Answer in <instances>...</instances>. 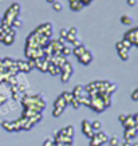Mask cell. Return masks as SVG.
Returning <instances> with one entry per match:
<instances>
[{
	"instance_id": "cell-1",
	"label": "cell",
	"mask_w": 138,
	"mask_h": 146,
	"mask_svg": "<svg viewBox=\"0 0 138 146\" xmlns=\"http://www.w3.org/2000/svg\"><path fill=\"white\" fill-rule=\"evenodd\" d=\"M19 12H20V5H19V3H13V4L5 11L4 18L1 19V27H4V28L11 27V23H12L13 19L19 16Z\"/></svg>"
},
{
	"instance_id": "cell-2",
	"label": "cell",
	"mask_w": 138,
	"mask_h": 146,
	"mask_svg": "<svg viewBox=\"0 0 138 146\" xmlns=\"http://www.w3.org/2000/svg\"><path fill=\"white\" fill-rule=\"evenodd\" d=\"M82 131H83V134H85L86 137H89V138H91L94 135V131L93 129H91V122L90 121H87V119H85V121H82Z\"/></svg>"
},
{
	"instance_id": "cell-3",
	"label": "cell",
	"mask_w": 138,
	"mask_h": 146,
	"mask_svg": "<svg viewBox=\"0 0 138 146\" xmlns=\"http://www.w3.org/2000/svg\"><path fill=\"white\" fill-rule=\"evenodd\" d=\"M78 60H79V63H82V64L87 66V64H90V63H91V60H93V54L87 50L83 55H80V56L78 58Z\"/></svg>"
},
{
	"instance_id": "cell-4",
	"label": "cell",
	"mask_w": 138,
	"mask_h": 146,
	"mask_svg": "<svg viewBox=\"0 0 138 146\" xmlns=\"http://www.w3.org/2000/svg\"><path fill=\"white\" fill-rule=\"evenodd\" d=\"M15 64L18 66L19 71H23V72H30L31 71V67L26 60H15Z\"/></svg>"
},
{
	"instance_id": "cell-5",
	"label": "cell",
	"mask_w": 138,
	"mask_h": 146,
	"mask_svg": "<svg viewBox=\"0 0 138 146\" xmlns=\"http://www.w3.org/2000/svg\"><path fill=\"white\" fill-rule=\"evenodd\" d=\"M137 130L135 129H125V133H123V137H125L126 141H131L133 138L137 137Z\"/></svg>"
},
{
	"instance_id": "cell-6",
	"label": "cell",
	"mask_w": 138,
	"mask_h": 146,
	"mask_svg": "<svg viewBox=\"0 0 138 146\" xmlns=\"http://www.w3.org/2000/svg\"><path fill=\"white\" fill-rule=\"evenodd\" d=\"M68 1H70V8L72 11H80L83 8V3L80 0H68Z\"/></svg>"
},
{
	"instance_id": "cell-7",
	"label": "cell",
	"mask_w": 138,
	"mask_h": 146,
	"mask_svg": "<svg viewBox=\"0 0 138 146\" xmlns=\"http://www.w3.org/2000/svg\"><path fill=\"white\" fill-rule=\"evenodd\" d=\"M123 123V127L125 129H134L135 127V122H134V119H133V115H127V118H126V121L125 122H122Z\"/></svg>"
},
{
	"instance_id": "cell-8",
	"label": "cell",
	"mask_w": 138,
	"mask_h": 146,
	"mask_svg": "<svg viewBox=\"0 0 138 146\" xmlns=\"http://www.w3.org/2000/svg\"><path fill=\"white\" fill-rule=\"evenodd\" d=\"M86 51H87V48H86V47H85V46H83V44H80L79 47H75V48L72 50V54H74L75 56H78V58H79L80 55H83V54H85Z\"/></svg>"
},
{
	"instance_id": "cell-9",
	"label": "cell",
	"mask_w": 138,
	"mask_h": 146,
	"mask_svg": "<svg viewBox=\"0 0 138 146\" xmlns=\"http://www.w3.org/2000/svg\"><path fill=\"white\" fill-rule=\"evenodd\" d=\"M67 105H68V103H67L62 97H58L56 98V101H55V103H54V106L55 107H60V109H66Z\"/></svg>"
},
{
	"instance_id": "cell-10",
	"label": "cell",
	"mask_w": 138,
	"mask_h": 146,
	"mask_svg": "<svg viewBox=\"0 0 138 146\" xmlns=\"http://www.w3.org/2000/svg\"><path fill=\"white\" fill-rule=\"evenodd\" d=\"M48 72L51 74V75H59L60 74V68H59L58 66H55V64H52V63H50L48 64Z\"/></svg>"
},
{
	"instance_id": "cell-11",
	"label": "cell",
	"mask_w": 138,
	"mask_h": 146,
	"mask_svg": "<svg viewBox=\"0 0 138 146\" xmlns=\"http://www.w3.org/2000/svg\"><path fill=\"white\" fill-rule=\"evenodd\" d=\"M82 90H83V87H82L80 84H78V86H75V87H74V90H72V91H71L72 97H74V98H78V99H79V98L82 97Z\"/></svg>"
},
{
	"instance_id": "cell-12",
	"label": "cell",
	"mask_w": 138,
	"mask_h": 146,
	"mask_svg": "<svg viewBox=\"0 0 138 146\" xmlns=\"http://www.w3.org/2000/svg\"><path fill=\"white\" fill-rule=\"evenodd\" d=\"M94 135L98 138V139L102 142V143H105V142L109 141V137H107V134L103 133V131H97V133H94Z\"/></svg>"
},
{
	"instance_id": "cell-13",
	"label": "cell",
	"mask_w": 138,
	"mask_h": 146,
	"mask_svg": "<svg viewBox=\"0 0 138 146\" xmlns=\"http://www.w3.org/2000/svg\"><path fill=\"white\" fill-rule=\"evenodd\" d=\"M1 126H3V129L7 130V131H15L13 122H11V121H3V122H1Z\"/></svg>"
},
{
	"instance_id": "cell-14",
	"label": "cell",
	"mask_w": 138,
	"mask_h": 146,
	"mask_svg": "<svg viewBox=\"0 0 138 146\" xmlns=\"http://www.w3.org/2000/svg\"><path fill=\"white\" fill-rule=\"evenodd\" d=\"M121 23L125 24V26H131L133 24V19L130 18L129 15H122L121 16Z\"/></svg>"
},
{
	"instance_id": "cell-15",
	"label": "cell",
	"mask_w": 138,
	"mask_h": 146,
	"mask_svg": "<svg viewBox=\"0 0 138 146\" xmlns=\"http://www.w3.org/2000/svg\"><path fill=\"white\" fill-rule=\"evenodd\" d=\"M60 97H62L67 103H71V101L74 99V97H72V94L70 93V91H63V93L60 94Z\"/></svg>"
},
{
	"instance_id": "cell-16",
	"label": "cell",
	"mask_w": 138,
	"mask_h": 146,
	"mask_svg": "<svg viewBox=\"0 0 138 146\" xmlns=\"http://www.w3.org/2000/svg\"><path fill=\"white\" fill-rule=\"evenodd\" d=\"M13 40H15V35H9V34H5L4 39H3V43L7 46H11L13 43Z\"/></svg>"
},
{
	"instance_id": "cell-17",
	"label": "cell",
	"mask_w": 138,
	"mask_h": 146,
	"mask_svg": "<svg viewBox=\"0 0 138 146\" xmlns=\"http://www.w3.org/2000/svg\"><path fill=\"white\" fill-rule=\"evenodd\" d=\"M118 55H119V58L122 59V60H127L129 59V50H121V51H118Z\"/></svg>"
},
{
	"instance_id": "cell-18",
	"label": "cell",
	"mask_w": 138,
	"mask_h": 146,
	"mask_svg": "<svg viewBox=\"0 0 138 146\" xmlns=\"http://www.w3.org/2000/svg\"><path fill=\"white\" fill-rule=\"evenodd\" d=\"M22 24H23V20L20 18H15L12 20V23H11V27H12V28H19V27H22Z\"/></svg>"
},
{
	"instance_id": "cell-19",
	"label": "cell",
	"mask_w": 138,
	"mask_h": 146,
	"mask_svg": "<svg viewBox=\"0 0 138 146\" xmlns=\"http://www.w3.org/2000/svg\"><path fill=\"white\" fill-rule=\"evenodd\" d=\"M102 127V123H101V121H94L91 122V129H93L94 131H99Z\"/></svg>"
},
{
	"instance_id": "cell-20",
	"label": "cell",
	"mask_w": 138,
	"mask_h": 146,
	"mask_svg": "<svg viewBox=\"0 0 138 146\" xmlns=\"http://www.w3.org/2000/svg\"><path fill=\"white\" fill-rule=\"evenodd\" d=\"M101 145H102V142L99 141L95 135H93V137L90 138V146H101Z\"/></svg>"
},
{
	"instance_id": "cell-21",
	"label": "cell",
	"mask_w": 138,
	"mask_h": 146,
	"mask_svg": "<svg viewBox=\"0 0 138 146\" xmlns=\"http://www.w3.org/2000/svg\"><path fill=\"white\" fill-rule=\"evenodd\" d=\"M52 8L56 11V12H59V11H62L63 9V5H62V3L60 1H58V0H55L52 3Z\"/></svg>"
},
{
	"instance_id": "cell-22",
	"label": "cell",
	"mask_w": 138,
	"mask_h": 146,
	"mask_svg": "<svg viewBox=\"0 0 138 146\" xmlns=\"http://www.w3.org/2000/svg\"><path fill=\"white\" fill-rule=\"evenodd\" d=\"M79 102H80V105H86V106H89V107H90V105H91V99L87 97H80Z\"/></svg>"
},
{
	"instance_id": "cell-23",
	"label": "cell",
	"mask_w": 138,
	"mask_h": 146,
	"mask_svg": "<svg viewBox=\"0 0 138 146\" xmlns=\"http://www.w3.org/2000/svg\"><path fill=\"white\" fill-rule=\"evenodd\" d=\"M60 75H62V82L63 83H67L68 79H70V76L72 75L71 72H60Z\"/></svg>"
},
{
	"instance_id": "cell-24",
	"label": "cell",
	"mask_w": 138,
	"mask_h": 146,
	"mask_svg": "<svg viewBox=\"0 0 138 146\" xmlns=\"http://www.w3.org/2000/svg\"><path fill=\"white\" fill-rule=\"evenodd\" d=\"M109 143H110V146H118V143H119V139L117 137H111V138H109Z\"/></svg>"
},
{
	"instance_id": "cell-25",
	"label": "cell",
	"mask_w": 138,
	"mask_h": 146,
	"mask_svg": "<svg viewBox=\"0 0 138 146\" xmlns=\"http://www.w3.org/2000/svg\"><path fill=\"white\" fill-rule=\"evenodd\" d=\"M60 52H62L63 56H67V55H70V54H71V48H70V47H67V46H63V48H62Z\"/></svg>"
},
{
	"instance_id": "cell-26",
	"label": "cell",
	"mask_w": 138,
	"mask_h": 146,
	"mask_svg": "<svg viewBox=\"0 0 138 146\" xmlns=\"http://www.w3.org/2000/svg\"><path fill=\"white\" fill-rule=\"evenodd\" d=\"M121 42H122V44H123V47H125L126 50H129L130 47H131V42H130V40H127V39H125V38H123V39L121 40Z\"/></svg>"
},
{
	"instance_id": "cell-27",
	"label": "cell",
	"mask_w": 138,
	"mask_h": 146,
	"mask_svg": "<svg viewBox=\"0 0 138 146\" xmlns=\"http://www.w3.org/2000/svg\"><path fill=\"white\" fill-rule=\"evenodd\" d=\"M67 34H68V30H67V28H60V31H59V36H60L62 39H66Z\"/></svg>"
},
{
	"instance_id": "cell-28",
	"label": "cell",
	"mask_w": 138,
	"mask_h": 146,
	"mask_svg": "<svg viewBox=\"0 0 138 146\" xmlns=\"http://www.w3.org/2000/svg\"><path fill=\"white\" fill-rule=\"evenodd\" d=\"M63 111H64V109H60V107H55V109H54V117H59V115L62 114Z\"/></svg>"
},
{
	"instance_id": "cell-29",
	"label": "cell",
	"mask_w": 138,
	"mask_h": 146,
	"mask_svg": "<svg viewBox=\"0 0 138 146\" xmlns=\"http://www.w3.org/2000/svg\"><path fill=\"white\" fill-rule=\"evenodd\" d=\"M71 105H72V107H74V109H79V106H80L79 99H78V98H74V99L71 101Z\"/></svg>"
},
{
	"instance_id": "cell-30",
	"label": "cell",
	"mask_w": 138,
	"mask_h": 146,
	"mask_svg": "<svg viewBox=\"0 0 138 146\" xmlns=\"http://www.w3.org/2000/svg\"><path fill=\"white\" fill-rule=\"evenodd\" d=\"M72 46H74V48H75V47H79L80 44H82V42H80L79 39H78V38H75V39L72 40V43H71Z\"/></svg>"
},
{
	"instance_id": "cell-31",
	"label": "cell",
	"mask_w": 138,
	"mask_h": 146,
	"mask_svg": "<svg viewBox=\"0 0 138 146\" xmlns=\"http://www.w3.org/2000/svg\"><path fill=\"white\" fill-rule=\"evenodd\" d=\"M68 34H70V35H75L76 36V34H78V30H76L75 27H71V28H68Z\"/></svg>"
},
{
	"instance_id": "cell-32",
	"label": "cell",
	"mask_w": 138,
	"mask_h": 146,
	"mask_svg": "<svg viewBox=\"0 0 138 146\" xmlns=\"http://www.w3.org/2000/svg\"><path fill=\"white\" fill-rule=\"evenodd\" d=\"M76 36L75 35H70V34H67V36H66V39L64 40H67V42H70V43H72V40L75 39Z\"/></svg>"
},
{
	"instance_id": "cell-33",
	"label": "cell",
	"mask_w": 138,
	"mask_h": 146,
	"mask_svg": "<svg viewBox=\"0 0 138 146\" xmlns=\"http://www.w3.org/2000/svg\"><path fill=\"white\" fill-rule=\"evenodd\" d=\"M43 145H44V146H52V145H54V141L51 139V138H47V139L44 141V143H43Z\"/></svg>"
},
{
	"instance_id": "cell-34",
	"label": "cell",
	"mask_w": 138,
	"mask_h": 146,
	"mask_svg": "<svg viewBox=\"0 0 138 146\" xmlns=\"http://www.w3.org/2000/svg\"><path fill=\"white\" fill-rule=\"evenodd\" d=\"M131 99H133V101H138V89L133 91V94H131Z\"/></svg>"
},
{
	"instance_id": "cell-35",
	"label": "cell",
	"mask_w": 138,
	"mask_h": 146,
	"mask_svg": "<svg viewBox=\"0 0 138 146\" xmlns=\"http://www.w3.org/2000/svg\"><path fill=\"white\" fill-rule=\"evenodd\" d=\"M115 48H117V51H121V50H123L125 47H123V44H122V42H118L115 44Z\"/></svg>"
},
{
	"instance_id": "cell-36",
	"label": "cell",
	"mask_w": 138,
	"mask_h": 146,
	"mask_svg": "<svg viewBox=\"0 0 138 146\" xmlns=\"http://www.w3.org/2000/svg\"><path fill=\"white\" fill-rule=\"evenodd\" d=\"M126 118H127V115H123V114H121L119 117H118V119H119L121 122H125V121H126Z\"/></svg>"
},
{
	"instance_id": "cell-37",
	"label": "cell",
	"mask_w": 138,
	"mask_h": 146,
	"mask_svg": "<svg viewBox=\"0 0 138 146\" xmlns=\"http://www.w3.org/2000/svg\"><path fill=\"white\" fill-rule=\"evenodd\" d=\"M131 143H133V142L131 141H123V143H122V146H131Z\"/></svg>"
},
{
	"instance_id": "cell-38",
	"label": "cell",
	"mask_w": 138,
	"mask_h": 146,
	"mask_svg": "<svg viewBox=\"0 0 138 146\" xmlns=\"http://www.w3.org/2000/svg\"><path fill=\"white\" fill-rule=\"evenodd\" d=\"M127 4L129 5H135L137 4V0H127Z\"/></svg>"
},
{
	"instance_id": "cell-39",
	"label": "cell",
	"mask_w": 138,
	"mask_h": 146,
	"mask_svg": "<svg viewBox=\"0 0 138 146\" xmlns=\"http://www.w3.org/2000/svg\"><path fill=\"white\" fill-rule=\"evenodd\" d=\"M12 98H13V99H15V101H16V99H18V98H19V93H16V91H15V93L12 94Z\"/></svg>"
},
{
	"instance_id": "cell-40",
	"label": "cell",
	"mask_w": 138,
	"mask_h": 146,
	"mask_svg": "<svg viewBox=\"0 0 138 146\" xmlns=\"http://www.w3.org/2000/svg\"><path fill=\"white\" fill-rule=\"evenodd\" d=\"M133 119H134V122H135V123H138V113L133 115Z\"/></svg>"
},
{
	"instance_id": "cell-41",
	"label": "cell",
	"mask_w": 138,
	"mask_h": 146,
	"mask_svg": "<svg viewBox=\"0 0 138 146\" xmlns=\"http://www.w3.org/2000/svg\"><path fill=\"white\" fill-rule=\"evenodd\" d=\"M1 34H5V28L0 26V35H1Z\"/></svg>"
},
{
	"instance_id": "cell-42",
	"label": "cell",
	"mask_w": 138,
	"mask_h": 146,
	"mask_svg": "<svg viewBox=\"0 0 138 146\" xmlns=\"http://www.w3.org/2000/svg\"><path fill=\"white\" fill-rule=\"evenodd\" d=\"M131 146H138V142H134V143H131Z\"/></svg>"
},
{
	"instance_id": "cell-43",
	"label": "cell",
	"mask_w": 138,
	"mask_h": 146,
	"mask_svg": "<svg viewBox=\"0 0 138 146\" xmlns=\"http://www.w3.org/2000/svg\"><path fill=\"white\" fill-rule=\"evenodd\" d=\"M134 129H135V130H137V133H138V123L135 125V127H134Z\"/></svg>"
},
{
	"instance_id": "cell-44",
	"label": "cell",
	"mask_w": 138,
	"mask_h": 146,
	"mask_svg": "<svg viewBox=\"0 0 138 146\" xmlns=\"http://www.w3.org/2000/svg\"><path fill=\"white\" fill-rule=\"evenodd\" d=\"M47 1H48V3H54V1H55V0H47Z\"/></svg>"
},
{
	"instance_id": "cell-45",
	"label": "cell",
	"mask_w": 138,
	"mask_h": 146,
	"mask_svg": "<svg viewBox=\"0 0 138 146\" xmlns=\"http://www.w3.org/2000/svg\"><path fill=\"white\" fill-rule=\"evenodd\" d=\"M134 44H135V46H138V40H137V42H135V43H134Z\"/></svg>"
},
{
	"instance_id": "cell-46",
	"label": "cell",
	"mask_w": 138,
	"mask_h": 146,
	"mask_svg": "<svg viewBox=\"0 0 138 146\" xmlns=\"http://www.w3.org/2000/svg\"><path fill=\"white\" fill-rule=\"evenodd\" d=\"M1 66H3V64H1V59H0V67H1Z\"/></svg>"
},
{
	"instance_id": "cell-47",
	"label": "cell",
	"mask_w": 138,
	"mask_h": 146,
	"mask_svg": "<svg viewBox=\"0 0 138 146\" xmlns=\"http://www.w3.org/2000/svg\"><path fill=\"white\" fill-rule=\"evenodd\" d=\"M1 19H3V18H1V16H0V23H1Z\"/></svg>"
}]
</instances>
